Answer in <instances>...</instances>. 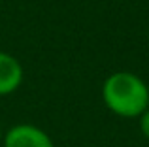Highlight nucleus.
Here are the masks:
<instances>
[{"label":"nucleus","instance_id":"f257e3e1","mask_svg":"<svg viewBox=\"0 0 149 147\" xmlns=\"http://www.w3.org/2000/svg\"><path fill=\"white\" fill-rule=\"evenodd\" d=\"M102 102L121 119H136L149 106L147 81L134 72H113L102 83Z\"/></svg>","mask_w":149,"mask_h":147},{"label":"nucleus","instance_id":"f03ea898","mask_svg":"<svg viewBox=\"0 0 149 147\" xmlns=\"http://www.w3.org/2000/svg\"><path fill=\"white\" fill-rule=\"evenodd\" d=\"M0 147H55V144L44 128L29 123H19L4 132Z\"/></svg>","mask_w":149,"mask_h":147},{"label":"nucleus","instance_id":"7ed1b4c3","mask_svg":"<svg viewBox=\"0 0 149 147\" xmlns=\"http://www.w3.org/2000/svg\"><path fill=\"white\" fill-rule=\"evenodd\" d=\"M25 70L15 55L0 51V96H10L23 85Z\"/></svg>","mask_w":149,"mask_h":147},{"label":"nucleus","instance_id":"20e7f679","mask_svg":"<svg viewBox=\"0 0 149 147\" xmlns=\"http://www.w3.org/2000/svg\"><path fill=\"white\" fill-rule=\"evenodd\" d=\"M136 119H138V128H140V132H142V136L146 138V140H149V106Z\"/></svg>","mask_w":149,"mask_h":147},{"label":"nucleus","instance_id":"39448f33","mask_svg":"<svg viewBox=\"0 0 149 147\" xmlns=\"http://www.w3.org/2000/svg\"><path fill=\"white\" fill-rule=\"evenodd\" d=\"M2 136H4V130H2V125H0V144H2Z\"/></svg>","mask_w":149,"mask_h":147},{"label":"nucleus","instance_id":"423d86ee","mask_svg":"<svg viewBox=\"0 0 149 147\" xmlns=\"http://www.w3.org/2000/svg\"><path fill=\"white\" fill-rule=\"evenodd\" d=\"M147 42H149V30H147Z\"/></svg>","mask_w":149,"mask_h":147},{"label":"nucleus","instance_id":"0eeeda50","mask_svg":"<svg viewBox=\"0 0 149 147\" xmlns=\"http://www.w3.org/2000/svg\"><path fill=\"white\" fill-rule=\"evenodd\" d=\"M147 87H149V83H147Z\"/></svg>","mask_w":149,"mask_h":147}]
</instances>
